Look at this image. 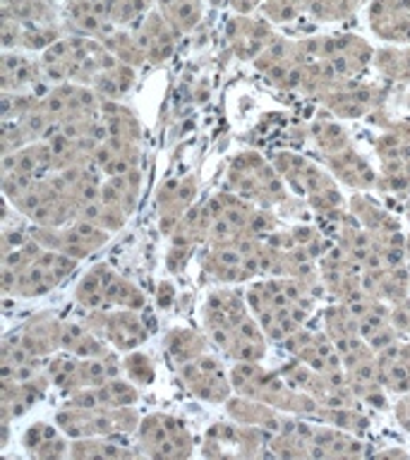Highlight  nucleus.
Masks as SVG:
<instances>
[{
	"instance_id": "20",
	"label": "nucleus",
	"mask_w": 410,
	"mask_h": 460,
	"mask_svg": "<svg viewBox=\"0 0 410 460\" xmlns=\"http://www.w3.org/2000/svg\"><path fill=\"white\" fill-rule=\"evenodd\" d=\"M165 283L164 286H161V290H158V295H161V297H158V302H161V307H165V305H168V293H165Z\"/></svg>"
},
{
	"instance_id": "6",
	"label": "nucleus",
	"mask_w": 410,
	"mask_h": 460,
	"mask_svg": "<svg viewBox=\"0 0 410 460\" xmlns=\"http://www.w3.org/2000/svg\"><path fill=\"white\" fill-rule=\"evenodd\" d=\"M326 165L351 190L367 192V190L379 187V175H377V171L370 165V161L355 146H348V149L338 151V154H329L326 156Z\"/></svg>"
},
{
	"instance_id": "8",
	"label": "nucleus",
	"mask_w": 410,
	"mask_h": 460,
	"mask_svg": "<svg viewBox=\"0 0 410 460\" xmlns=\"http://www.w3.org/2000/svg\"><path fill=\"white\" fill-rule=\"evenodd\" d=\"M60 333H63V323L50 314H41L24 323V329L17 331L14 338L31 358H43L60 348Z\"/></svg>"
},
{
	"instance_id": "15",
	"label": "nucleus",
	"mask_w": 410,
	"mask_h": 460,
	"mask_svg": "<svg viewBox=\"0 0 410 460\" xmlns=\"http://www.w3.org/2000/svg\"><path fill=\"white\" fill-rule=\"evenodd\" d=\"M164 345L171 362H175L178 367L187 365L190 359L200 358V355L207 352V338L201 336L200 331L185 329V326L168 331Z\"/></svg>"
},
{
	"instance_id": "17",
	"label": "nucleus",
	"mask_w": 410,
	"mask_h": 460,
	"mask_svg": "<svg viewBox=\"0 0 410 460\" xmlns=\"http://www.w3.org/2000/svg\"><path fill=\"white\" fill-rule=\"evenodd\" d=\"M108 309H142L147 305V295L132 283V280L122 279L120 273H115L106 288Z\"/></svg>"
},
{
	"instance_id": "7",
	"label": "nucleus",
	"mask_w": 410,
	"mask_h": 460,
	"mask_svg": "<svg viewBox=\"0 0 410 460\" xmlns=\"http://www.w3.org/2000/svg\"><path fill=\"white\" fill-rule=\"evenodd\" d=\"M67 434L58 424L36 422L31 424L24 437L22 446L29 453V458H70V441Z\"/></svg>"
},
{
	"instance_id": "16",
	"label": "nucleus",
	"mask_w": 410,
	"mask_h": 460,
	"mask_svg": "<svg viewBox=\"0 0 410 460\" xmlns=\"http://www.w3.org/2000/svg\"><path fill=\"white\" fill-rule=\"evenodd\" d=\"M374 65L381 77L396 82H410V46L406 49H381L374 53Z\"/></svg>"
},
{
	"instance_id": "5",
	"label": "nucleus",
	"mask_w": 410,
	"mask_h": 460,
	"mask_svg": "<svg viewBox=\"0 0 410 460\" xmlns=\"http://www.w3.org/2000/svg\"><path fill=\"white\" fill-rule=\"evenodd\" d=\"M194 197H197V178L185 175L180 180H168L158 190V223L164 233H171L183 216L190 211Z\"/></svg>"
},
{
	"instance_id": "10",
	"label": "nucleus",
	"mask_w": 410,
	"mask_h": 460,
	"mask_svg": "<svg viewBox=\"0 0 410 460\" xmlns=\"http://www.w3.org/2000/svg\"><path fill=\"white\" fill-rule=\"evenodd\" d=\"M250 314L245 307L243 295L237 290H216L207 297V307H204V323L207 329H230L236 326L240 319Z\"/></svg>"
},
{
	"instance_id": "13",
	"label": "nucleus",
	"mask_w": 410,
	"mask_h": 460,
	"mask_svg": "<svg viewBox=\"0 0 410 460\" xmlns=\"http://www.w3.org/2000/svg\"><path fill=\"white\" fill-rule=\"evenodd\" d=\"M113 276L115 271L108 264H96L94 269H89L77 283V288H75V300L85 309H89V312H94V309H108L106 288Z\"/></svg>"
},
{
	"instance_id": "4",
	"label": "nucleus",
	"mask_w": 410,
	"mask_h": 460,
	"mask_svg": "<svg viewBox=\"0 0 410 460\" xmlns=\"http://www.w3.org/2000/svg\"><path fill=\"white\" fill-rule=\"evenodd\" d=\"M178 369L185 386L190 388V394L197 395L200 401L226 402L230 398V391H233L230 376L226 374L221 362L211 358L209 352L190 359L187 365L178 367Z\"/></svg>"
},
{
	"instance_id": "18",
	"label": "nucleus",
	"mask_w": 410,
	"mask_h": 460,
	"mask_svg": "<svg viewBox=\"0 0 410 460\" xmlns=\"http://www.w3.org/2000/svg\"><path fill=\"white\" fill-rule=\"evenodd\" d=\"M312 139L316 142V146L324 151V156H329V154H338V151L348 149L352 146L351 144V137L345 132L338 122H331V120H316L312 128Z\"/></svg>"
},
{
	"instance_id": "1",
	"label": "nucleus",
	"mask_w": 410,
	"mask_h": 460,
	"mask_svg": "<svg viewBox=\"0 0 410 460\" xmlns=\"http://www.w3.org/2000/svg\"><path fill=\"white\" fill-rule=\"evenodd\" d=\"M272 164L295 192L308 197L312 208L322 211V214L343 211V194H341L334 178L324 168H319L308 158L298 156V154H290V151H279Z\"/></svg>"
},
{
	"instance_id": "3",
	"label": "nucleus",
	"mask_w": 410,
	"mask_h": 460,
	"mask_svg": "<svg viewBox=\"0 0 410 460\" xmlns=\"http://www.w3.org/2000/svg\"><path fill=\"white\" fill-rule=\"evenodd\" d=\"M86 326L96 331L108 345H113L115 350L122 352L135 350L149 336L144 322L137 316V309H94Z\"/></svg>"
},
{
	"instance_id": "9",
	"label": "nucleus",
	"mask_w": 410,
	"mask_h": 460,
	"mask_svg": "<svg viewBox=\"0 0 410 460\" xmlns=\"http://www.w3.org/2000/svg\"><path fill=\"white\" fill-rule=\"evenodd\" d=\"M266 331L254 316H245L233 326L230 333V348L226 355L236 362H259L266 355Z\"/></svg>"
},
{
	"instance_id": "2",
	"label": "nucleus",
	"mask_w": 410,
	"mask_h": 460,
	"mask_svg": "<svg viewBox=\"0 0 410 460\" xmlns=\"http://www.w3.org/2000/svg\"><path fill=\"white\" fill-rule=\"evenodd\" d=\"M139 453L151 458H187L192 456V431L185 420L173 415H147L137 427Z\"/></svg>"
},
{
	"instance_id": "12",
	"label": "nucleus",
	"mask_w": 410,
	"mask_h": 460,
	"mask_svg": "<svg viewBox=\"0 0 410 460\" xmlns=\"http://www.w3.org/2000/svg\"><path fill=\"white\" fill-rule=\"evenodd\" d=\"M135 456H139V451L128 446V441H122V437H86L70 441V458H135Z\"/></svg>"
},
{
	"instance_id": "19",
	"label": "nucleus",
	"mask_w": 410,
	"mask_h": 460,
	"mask_svg": "<svg viewBox=\"0 0 410 460\" xmlns=\"http://www.w3.org/2000/svg\"><path fill=\"white\" fill-rule=\"evenodd\" d=\"M122 369H125L129 381L137 384V386H149L156 379V367H154L149 355H144V352L129 350L128 358L122 359Z\"/></svg>"
},
{
	"instance_id": "14",
	"label": "nucleus",
	"mask_w": 410,
	"mask_h": 460,
	"mask_svg": "<svg viewBox=\"0 0 410 460\" xmlns=\"http://www.w3.org/2000/svg\"><path fill=\"white\" fill-rule=\"evenodd\" d=\"M60 348L72 352L75 358H103L111 352L106 341L85 323H63Z\"/></svg>"
},
{
	"instance_id": "11",
	"label": "nucleus",
	"mask_w": 410,
	"mask_h": 460,
	"mask_svg": "<svg viewBox=\"0 0 410 460\" xmlns=\"http://www.w3.org/2000/svg\"><path fill=\"white\" fill-rule=\"evenodd\" d=\"M351 211L355 216V221L365 230H370L372 235H394V233H401L398 218L394 214H388L387 208L379 207L377 201H372L365 194L351 197Z\"/></svg>"
}]
</instances>
